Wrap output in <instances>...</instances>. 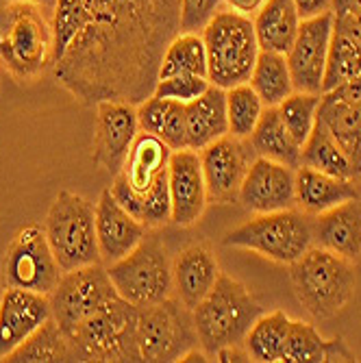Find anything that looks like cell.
Segmentation results:
<instances>
[{"mask_svg":"<svg viewBox=\"0 0 361 363\" xmlns=\"http://www.w3.org/2000/svg\"><path fill=\"white\" fill-rule=\"evenodd\" d=\"M50 315L48 296L5 287L0 298V359H7Z\"/></svg>","mask_w":361,"mask_h":363,"instance_id":"19","label":"cell"},{"mask_svg":"<svg viewBox=\"0 0 361 363\" xmlns=\"http://www.w3.org/2000/svg\"><path fill=\"white\" fill-rule=\"evenodd\" d=\"M168 185L172 201V222L179 226H191L199 222L209 201L199 152L191 148L172 152L168 163Z\"/></svg>","mask_w":361,"mask_h":363,"instance_id":"18","label":"cell"},{"mask_svg":"<svg viewBox=\"0 0 361 363\" xmlns=\"http://www.w3.org/2000/svg\"><path fill=\"white\" fill-rule=\"evenodd\" d=\"M289 283L311 318L331 320L352 301L357 272L350 259L311 246L301 259L289 263Z\"/></svg>","mask_w":361,"mask_h":363,"instance_id":"3","label":"cell"},{"mask_svg":"<svg viewBox=\"0 0 361 363\" xmlns=\"http://www.w3.org/2000/svg\"><path fill=\"white\" fill-rule=\"evenodd\" d=\"M291 3L296 5L301 18L307 20V18L320 16L324 11H331V3H333V0H291Z\"/></svg>","mask_w":361,"mask_h":363,"instance_id":"42","label":"cell"},{"mask_svg":"<svg viewBox=\"0 0 361 363\" xmlns=\"http://www.w3.org/2000/svg\"><path fill=\"white\" fill-rule=\"evenodd\" d=\"M209 79L207 77H199V74H174V77H166L159 79L155 85L152 96L166 98V101H177V103H191L199 96H203L209 87Z\"/></svg>","mask_w":361,"mask_h":363,"instance_id":"38","label":"cell"},{"mask_svg":"<svg viewBox=\"0 0 361 363\" xmlns=\"http://www.w3.org/2000/svg\"><path fill=\"white\" fill-rule=\"evenodd\" d=\"M187 148L201 152L211 142L228 135L226 120V89L209 85L203 96L185 105Z\"/></svg>","mask_w":361,"mask_h":363,"instance_id":"24","label":"cell"},{"mask_svg":"<svg viewBox=\"0 0 361 363\" xmlns=\"http://www.w3.org/2000/svg\"><path fill=\"white\" fill-rule=\"evenodd\" d=\"M222 3L228 7V9H233V11H240V13H257L259 7L266 3V0H222Z\"/></svg>","mask_w":361,"mask_h":363,"instance_id":"44","label":"cell"},{"mask_svg":"<svg viewBox=\"0 0 361 363\" xmlns=\"http://www.w3.org/2000/svg\"><path fill=\"white\" fill-rule=\"evenodd\" d=\"M181 33V0H57L55 81L79 103L140 105Z\"/></svg>","mask_w":361,"mask_h":363,"instance_id":"1","label":"cell"},{"mask_svg":"<svg viewBox=\"0 0 361 363\" xmlns=\"http://www.w3.org/2000/svg\"><path fill=\"white\" fill-rule=\"evenodd\" d=\"M111 194L116 201L133 216L138 218L148 230L161 228L168 222H172V201H170V185H168V172L161 174L157 183L146 194H135L128 187L122 174L113 177Z\"/></svg>","mask_w":361,"mask_h":363,"instance_id":"26","label":"cell"},{"mask_svg":"<svg viewBox=\"0 0 361 363\" xmlns=\"http://www.w3.org/2000/svg\"><path fill=\"white\" fill-rule=\"evenodd\" d=\"M322 94H307V91H291L285 101L277 107L279 116L285 124V128L291 133L301 146L307 142L311 130L318 120V107H320Z\"/></svg>","mask_w":361,"mask_h":363,"instance_id":"37","label":"cell"},{"mask_svg":"<svg viewBox=\"0 0 361 363\" xmlns=\"http://www.w3.org/2000/svg\"><path fill=\"white\" fill-rule=\"evenodd\" d=\"M157 138L166 142L172 150L187 148V124H185V105L177 101H168L166 113L159 124Z\"/></svg>","mask_w":361,"mask_h":363,"instance_id":"39","label":"cell"},{"mask_svg":"<svg viewBox=\"0 0 361 363\" xmlns=\"http://www.w3.org/2000/svg\"><path fill=\"white\" fill-rule=\"evenodd\" d=\"M107 274L120 298L135 307L166 301L174 289L168 250L157 235L148 233L126 257L109 263Z\"/></svg>","mask_w":361,"mask_h":363,"instance_id":"9","label":"cell"},{"mask_svg":"<svg viewBox=\"0 0 361 363\" xmlns=\"http://www.w3.org/2000/svg\"><path fill=\"white\" fill-rule=\"evenodd\" d=\"M289 326L291 320L285 311L261 313L244 337V348L248 350L250 361H259V363L283 361Z\"/></svg>","mask_w":361,"mask_h":363,"instance_id":"31","label":"cell"},{"mask_svg":"<svg viewBox=\"0 0 361 363\" xmlns=\"http://www.w3.org/2000/svg\"><path fill=\"white\" fill-rule=\"evenodd\" d=\"M352 198H361L359 181L338 179L307 166L296 170V209L311 218Z\"/></svg>","mask_w":361,"mask_h":363,"instance_id":"23","label":"cell"},{"mask_svg":"<svg viewBox=\"0 0 361 363\" xmlns=\"http://www.w3.org/2000/svg\"><path fill=\"white\" fill-rule=\"evenodd\" d=\"M174 74L207 77V50L201 33H179L161 59L159 79Z\"/></svg>","mask_w":361,"mask_h":363,"instance_id":"34","label":"cell"},{"mask_svg":"<svg viewBox=\"0 0 361 363\" xmlns=\"http://www.w3.org/2000/svg\"><path fill=\"white\" fill-rule=\"evenodd\" d=\"M140 133L138 109L122 101H103L96 105L91 159L111 177L122 172L130 144Z\"/></svg>","mask_w":361,"mask_h":363,"instance_id":"15","label":"cell"},{"mask_svg":"<svg viewBox=\"0 0 361 363\" xmlns=\"http://www.w3.org/2000/svg\"><path fill=\"white\" fill-rule=\"evenodd\" d=\"M220 277L218 259L205 244H194L181 250L172 263V279L177 298L187 307L196 309L199 303L211 291Z\"/></svg>","mask_w":361,"mask_h":363,"instance_id":"22","label":"cell"},{"mask_svg":"<svg viewBox=\"0 0 361 363\" xmlns=\"http://www.w3.org/2000/svg\"><path fill=\"white\" fill-rule=\"evenodd\" d=\"M285 363H322V361H355V354L342 337L324 340L316 326L303 320H291L287 346L283 354Z\"/></svg>","mask_w":361,"mask_h":363,"instance_id":"28","label":"cell"},{"mask_svg":"<svg viewBox=\"0 0 361 363\" xmlns=\"http://www.w3.org/2000/svg\"><path fill=\"white\" fill-rule=\"evenodd\" d=\"M5 361L9 363H63L72 361L68 340L50 315L35 333L28 335Z\"/></svg>","mask_w":361,"mask_h":363,"instance_id":"33","label":"cell"},{"mask_svg":"<svg viewBox=\"0 0 361 363\" xmlns=\"http://www.w3.org/2000/svg\"><path fill=\"white\" fill-rule=\"evenodd\" d=\"M199 348L194 315L179 298L138 307V350L142 361L170 363L181 361Z\"/></svg>","mask_w":361,"mask_h":363,"instance_id":"10","label":"cell"},{"mask_svg":"<svg viewBox=\"0 0 361 363\" xmlns=\"http://www.w3.org/2000/svg\"><path fill=\"white\" fill-rule=\"evenodd\" d=\"M222 0H181V33H199L213 18Z\"/></svg>","mask_w":361,"mask_h":363,"instance_id":"40","label":"cell"},{"mask_svg":"<svg viewBox=\"0 0 361 363\" xmlns=\"http://www.w3.org/2000/svg\"><path fill=\"white\" fill-rule=\"evenodd\" d=\"M199 157L209 201L220 205L238 203L244 177L252 166V161L257 159L250 140L224 135L205 146L199 152Z\"/></svg>","mask_w":361,"mask_h":363,"instance_id":"13","label":"cell"},{"mask_svg":"<svg viewBox=\"0 0 361 363\" xmlns=\"http://www.w3.org/2000/svg\"><path fill=\"white\" fill-rule=\"evenodd\" d=\"M331 33H333V11H324L320 16L301 22L299 35L285 55L294 91L322 94Z\"/></svg>","mask_w":361,"mask_h":363,"instance_id":"14","label":"cell"},{"mask_svg":"<svg viewBox=\"0 0 361 363\" xmlns=\"http://www.w3.org/2000/svg\"><path fill=\"white\" fill-rule=\"evenodd\" d=\"M213 359H216V361H224V363H228V361L246 363V361H250V354H248V350L244 348V344H235V346H224L222 350H218Z\"/></svg>","mask_w":361,"mask_h":363,"instance_id":"43","label":"cell"},{"mask_svg":"<svg viewBox=\"0 0 361 363\" xmlns=\"http://www.w3.org/2000/svg\"><path fill=\"white\" fill-rule=\"evenodd\" d=\"M264 313L250 291L233 277L222 274L205 298L191 311L199 348L213 359L224 346L244 344L255 320Z\"/></svg>","mask_w":361,"mask_h":363,"instance_id":"4","label":"cell"},{"mask_svg":"<svg viewBox=\"0 0 361 363\" xmlns=\"http://www.w3.org/2000/svg\"><path fill=\"white\" fill-rule=\"evenodd\" d=\"M226 248H244L274 263L289 266L313 246L311 216L301 209L255 213V218L235 226L222 238Z\"/></svg>","mask_w":361,"mask_h":363,"instance_id":"7","label":"cell"},{"mask_svg":"<svg viewBox=\"0 0 361 363\" xmlns=\"http://www.w3.org/2000/svg\"><path fill=\"white\" fill-rule=\"evenodd\" d=\"M264 103L250 87V83L235 85L226 89V120H228V135L248 140L252 130L264 113Z\"/></svg>","mask_w":361,"mask_h":363,"instance_id":"35","label":"cell"},{"mask_svg":"<svg viewBox=\"0 0 361 363\" xmlns=\"http://www.w3.org/2000/svg\"><path fill=\"white\" fill-rule=\"evenodd\" d=\"M238 203L250 213H272L296 207V170L257 157L240 187Z\"/></svg>","mask_w":361,"mask_h":363,"instance_id":"16","label":"cell"},{"mask_svg":"<svg viewBox=\"0 0 361 363\" xmlns=\"http://www.w3.org/2000/svg\"><path fill=\"white\" fill-rule=\"evenodd\" d=\"M331 11L338 13H361V0H333Z\"/></svg>","mask_w":361,"mask_h":363,"instance_id":"45","label":"cell"},{"mask_svg":"<svg viewBox=\"0 0 361 363\" xmlns=\"http://www.w3.org/2000/svg\"><path fill=\"white\" fill-rule=\"evenodd\" d=\"M311 226L316 246L350 261L361 257V198H352V201L313 216Z\"/></svg>","mask_w":361,"mask_h":363,"instance_id":"21","label":"cell"},{"mask_svg":"<svg viewBox=\"0 0 361 363\" xmlns=\"http://www.w3.org/2000/svg\"><path fill=\"white\" fill-rule=\"evenodd\" d=\"M0 61L18 81L38 79L52 68V13L24 0H9L0 9Z\"/></svg>","mask_w":361,"mask_h":363,"instance_id":"2","label":"cell"},{"mask_svg":"<svg viewBox=\"0 0 361 363\" xmlns=\"http://www.w3.org/2000/svg\"><path fill=\"white\" fill-rule=\"evenodd\" d=\"M172 152L174 150L163 140L142 130L133 140V144H130L120 174L135 194H146L161 174L168 172Z\"/></svg>","mask_w":361,"mask_h":363,"instance_id":"25","label":"cell"},{"mask_svg":"<svg viewBox=\"0 0 361 363\" xmlns=\"http://www.w3.org/2000/svg\"><path fill=\"white\" fill-rule=\"evenodd\" d=\"M44 230L63 272L103 261L96 240V205L87 198L65 189L59 191L46 213Z\"/></svg>","mask_w":361,"mask_h":363,"instance_id":"8","label":"cell"},{"mask_svg":"<svg viewBox=\"0 0 361 363\" xmlns=\"http://www.w3.org/2000/svg\"><path fill=\"white\" fill-rule=\"evenodd\" d=\"M113 298H118V291L107 274V268H103L101 263L63 272L57 287L48 296L50 313L63 333H70L74 326Z\"/></svg>","mask_w":361,"mask_h":363,"instance_id":"12","label":"cell"},{"mask_svg":"<svg viewBox=\"0 0 361 363\" xmlns=\"http://www.w3.org/2000/svg\"><path fill=\"white\" fill-rule=\"evenodd\" d=\"M201 35L207 50V79L211 85L231 89L250 81L261 48L255 24L246 13L218 9Z\"/></svg>","mask_w":361,"mask_h":363,"instance_id":"6","label":"cell"},{"mask_svg":"<svg viewBox=\"0 0 361 363\" xmlns=\"http://www.w3.org/2000/svg\"><path fill=\"white\" fill-rule=\"evenodd\" d=\"M248 83L261 98L264 107H279L294 91L285 55L259 50V57H257V63H255Z\"/></svg>","mask_w":361,"mask_h":363,"instance_id":"32","label":"cell"},{"mask_svg":"<svg viewBox=\"0 0 361 363\" xmlns=\"http://www.w3.org/2000/svg\"><path fill=\"white\" fill-rule=\"evenodd\" d=\"M63 270L38 224L22 226L11 240L3 261V285L50 296Z\"/></svg>","mask_w":361,"mask_h":363,"instance_id":"11","label":"cell"},{"mask_svg":"<svg viewBox=\"0 0 361 363\" xmlns=\"http://www.w3.org/2000/svg\"><path fill=\"white\" fill-rule=\"evenodd\" d=\"M359 72H361V46L357 42H352L348 35H344L342 30L333 28L331 44H329V57H326L322 94L350 81Z\"/></svg>","mask_w":361,"mask_h":363,"instance_id":"36","label":"cell"},{"mask_svg":"<svg viewBox=\"0 0 361 363\" xmlns=\"http://www.w3.org/2000/svg\"><path fill=\"white\" fill-rule=\"evenodd\" d=\"M24 3L40 5V7H42V9H46L48 13H52V11H55V7H57V0H24Z\"/></svg>","mask_w":361,"mask_h":363,"instance_id":"46","label":"cell"},{"mask_svg":"<svg viewBox=\"0 0 361 363\" xmlns=\"http://www.w3.org/2000/svg\"><path fill=\"white\" fill-rule=\"evenodd\" d=\"M146 233L148 228L116 201L111 189H103L96 203V240L101 259L113 263L126 257Z\"/></svg>","mask_w":361,"mask_h":363,"instance_id":"20","label":"cell"},{"mask_svg":"<svg viewBox=\"0 0 361 363\" xmlns=\"http://www.w3.org/2000/svg\"><path fill=\"white\" fill-rule=\"evenodd\" d=\"M63 335L68 340L72 361H142L138 350V307L120 296Z\"/></svg>","mask_w":361,"mask_h":363,"instance_id":"5","label":"cell"},{"mask_svg":"<svg viewBox=\"0 0 361 363\" xmlns=\"http://www.w3.org/2000/svg\"><path fill=\"white\" fill-rule=\"evenodd\" d=\"M301 13L291 0H266L255 13V35L261 50L287 55L301 28Z\"/></svg>","mask_w":361,"mask_h":363,"instance_id":"27","label":"cell"},{"mask_svg":"<svg viewBox=\"0 0 361 363\" xmlns=\"http://www.w3.org/2000/svg\"><path fill=\"white\" fill-rule=\"evenodd\" d=\"M318 120L350 157L361 181V72L320 96Z\"/></svg>","mask_w":361,"mask_h":363,"instance_id":"17","label":"cell"},{"mask_svg":"<svg viewBox=\"0 0 361 363\" xmlns=\"http://www.w3.org/2000/svg\"><path fill=\"white\" fill-rule=\"evenodd\" d=\"M257 157H264L283 166L299 170L301 168V144L291 138V133L285 128L279 109L277 107H266L261 113L252 135L248 138Z\"/></svg>","mask_w":361,"mask_h":363,"instance_id":"29","label":"cell"},{"mask_svg":"<svg viewBox=\"0 0 361 363\" xmlns=\"http://www.w3.org/2000/svg\"><path fill=\"white\" fill-rule=\"evenodd\" d=\"M301 166L313 168L318 172L331 174L338 179L359 181L350 157L344 152V148L331 135V130L326 128L320 120H316L311 135L307 138V142L301 148Z\"/></svg>","mask_w":361,"mask_h":363,"instance_id":"30","label":"cell"},{"mask_svg":"<svg viewBox=\"0 0 361 363\" xmlns=\"http://www.w3.org/2000/svg\"><path fill=\"white\" fill-rule=\"evenodd\" d=\"M333 28L342 30L361 46V13H333Z\"/></svg>","mask_w":361,"mask_h":363,"instance_id":"41","label":"cell"}]
</instances>
